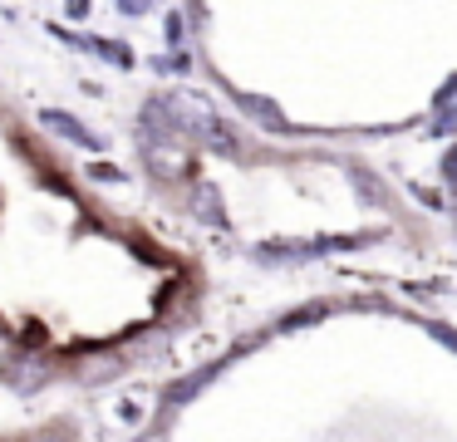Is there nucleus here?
I'll use <instances>...</instances> for the list:
<instances>
[{"label":"nucleus","mask_w":457,"mask_h":442,"mask_svg":"<svg viewBox=\"0 0 457 442\" xmlns=\"http://www.w3.org/2000/svg\"><path fill=\"white\" fill-rule=\"evenodd\" d=\"M45 123H50V128H54V133H64V138H74V143H94V138H89V133H84V128H79V123H74V118H70V113H54V108H50V113H45Z\"/></svg>","instance_id":"obj_1"},{"label":"nucleus","mask_w":457,"mask_h":442,"mask_svg":"<svg viewBox=\"0 0 457 442\" xmlns=\"http://www.w3.org/2000/svg\"><path fill=\"white\" fill-rule=\"evenodd\" d=\"M143 5H148V0H123V10H129V15H138Z\"/></svg>","instance_id":"obj_2"}]
</instances>
